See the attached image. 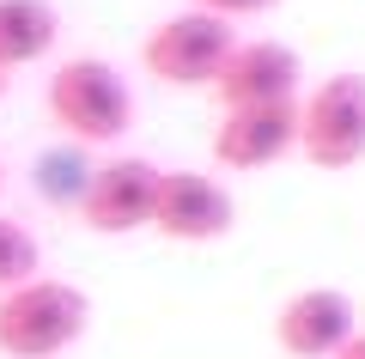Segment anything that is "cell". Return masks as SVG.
<instances>
[{
    "label": "cell",
    "mask_w": 365,
    "mask_h": 359,
    "mask_svg": "<svg viewBox=\"0 0 365 359\" xmlns=\"http://www.w3.org/2000/svg\"><path fill=\"white\" fill-rule=\"evenodd\" d=\"M91 171H98V158H86V146H55V153L37 158V195L55 207H79V195H86Z\"/></svg>",
    "instance_id": "cell-11"
},
{
    "label": "cell",
    "mask_w": 365,
    "mask_h": 359,
    "mask_svg": "<svg viewBox=\"0 0 365 359\" xmlns=\"http://www.w3.org/2000/svg\"><path fill=\"white\" fill-rule=\"evenodd\" d=\"M232 43H237V31L225 25V19L182 6V13L158 19V25L140 37V67L158 79V86H170V91H201V86L213 91Z\"/></svg>",
    "instance_id": "cell-4"
},
{
    "label": "cell",
    "mask_w": 365,
    "mask_h": 359,
    "mask_svg": "<svg viewBox=\"0 0 365 359\" xmlns=\"http://www.w3.org/2000/svg\"><path fill=\"white\" fill-rule=\"evenodd\" d=\"M292 153H299V98L220 110V128H213V165L220 171H274Z\"/></svg>",
    "instance_id": "cell-8"
},
{
    "label": "cell",
    "mask_w": 365,
    "mask_h": 359,
    "mask_svg": "<svg viewBox=\"0 0 365 359\" xmlns=\"http://www.w3.org/2000/svg\"><path fill=\"white\" fill-rule=\"evenodd\" d=\"M43 103H49V122L73 146H86V153L91 146H116L134 128V86L104 55H67V61H55L49 86H43Z\"/></svg>",
    "instance_id": "cell-1"
},
{
    "label": "cell",
    "mask_w": 365,
    "mask_h": 359,
    "mask_svg": "<svg viewBox=\"0 0 365 359\" xmlns=\"http://www.w3.org/2000/svg\"><path fill=\"white\" fill-rule=\"evenodd\" d=\"M213 98H220V110L304 98V61H299V49L280 43V37H237L232 55H225V67H220V79H213Z\"/></svg>",
    "instance_id": "cell-7"
},
{
    "label": "cell",
    "mask_w": 365,
    "mask_h": 359,
    "mask_svg": "<svg viewBox=\"0 0 365 359\" xmlns=\"http://www.w3.org/2000/svg\"><path fill=\"white\" fill-rule=\"evenodd\" d=\"M359 335V305L341 286H304L274 310V347L287 359H335Z\"/></svg>",
    "instance_id": "cell-9"
},
{
    "label": "cell",
    "mask_w": 365,
    "mask_h": 359,
    "mask_svg": "<svg viewBox=\"0 0 365 359\" xmlns=\"http://www.w3.org/2000/svg\"><path fill=\"white\" fill-rule=\"evenodd\" d=\"M299 158L311 171H353L365 158V74H323L299 98Z\"/></svg>",
    "instance_id": "cell-3"
},
{
    "label": "cell",
    "mask_w": 365,
    "mask_h": 359,
    "mask_svg": "<svg viewBox=\"0 0 365 359\" xmlns=\"http://www.w3.org/2000/svg\"><path fill=\"white\" fill-rule=\"evenodd\" d=\"M335 359H365V329H359V335H353V341H347V347H341V353H335Z\"/></svg>",
    "instance_id": "cell-14"
},
{
    "label": "cell",
    "mask_w": 365,
    "mask_h": 359,
    "mask_svg": "<svg viewBox=\"0 0 365 359\" xmlns=\"http://www.w3.org/2000/svg\"><path fill=\"white\" fill-rule=\"evenodd\" d=\"M37 268H43V244H37V231L0 213V293H13V286L37 280Z\"/></svg>",
    "instance_id": "cell-12"
},
{
    "label": "cell",
    "mask_w": 365,
    "mask_h": 359,
    "mask_svg": "<svg viewBox=\"0 0 365 359\" xmlns=\"http://www.w3.org/2000/svg\"><path fill=\"white\" fill-rule=\"evenodd\" d=\"M91 329V298L73 280H37L0 293V359H61Z\"/></svg>",
    "instance_id": "cell-2"
},
{
    "label": "cell",
    "mask_w": 365,
    "mask_h": 359,
    "mask_svg": "<svg viewBox=\"0 0 365 359\" xmlns=\"http://www.w3.org/2000/svg\"><path fill=\"white\" fill-rule=\"evenodd\" d=\"M232 226H237V201L213 171H158L146 231L170 238V244H220Z\"/></svg>",
    "instance_id": "cell-5"
},
{
    "label": "cell",
    "mask_w": 365,
    "mask_h": 359,
    "mask_svg": "<svg viewBox=\"0 0 365 359\" xmlns=\"http://www.w3.org/2000/svg\"><path fill=\"white\" fill-rule=\"evenodd\" d=\"M6 86H13V74H0V98H6Z\"/></svg>",
    "instance_id": "cell-15"
},
{
    "label": "cell",
    "mask_w": 365,
    "mask_h": 359,
    "mask_svg": "<svg viewBox=\"0 0 365 359\" xmlns=\"http://www.w3.org/2000/svg\"><path fill=\"white\" fill-rule=\"evenodd\" d=\"M182 6H195V13H213V19H225V25H237V19H262V13H274L280 0H182Z\"/></svg>",
    "instance_id": "cell-13"
},
{
    "label": "cell",
    "mask_w": 365,
    "mask_h": 359,
    "mask_svg": "<svg viewBox=\"0 0 365 359\" xmlns=\"http://www.w3.org/2000/svg\"><path fill=\"white\" fill-rule=\"evenodd\" d=\"M153 189H158V165L140 153H110L98 158V171H91L86 195H79V226L98 231V238H134V231H146V219H153Z\"/></svg>",
    "instance_id": "cell-6"
},
{
    "label": "cell",
    "mask_w": 365,
    "mask_h": 359,
    "mask_svg": "<svg viewBox=\"0 0 365 359\" xmlns=\"http://www.w3.org/2000/svg\"><path fill=\"white\" fill-rule=\"evenodd\" d=\"M0 189H6V165H0Z\"/></svg>",
    "instance_id": "cell-16"
},
{
    "label": "cell",
    "mask_w": 365,
    "mask_h": 359,
    "mask_svg": "<svg viewBox=\"0 0 365 359\" xmlns=\"http://www.w3.org/2000/svg\"><path fill=\"white\" fill-rule=\"evenodd\" d=\"M61 43V13L49 0H0V74L37 67Z\"/></svg>",
    "instance_id": "cell-10"
}]
</instances>
